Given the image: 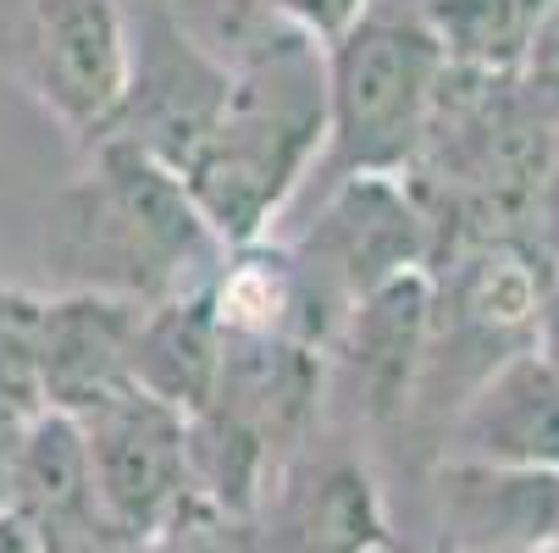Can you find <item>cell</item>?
<instances>
[{"label": "cell", "mask_w": 559, "mask_h": 553, "mask_svg": "<svg viewBox=\"0 0 559 553\" xmlns=\"http://www.w3.org/2000/svg\"><path fill=\"white\" fill-rule=\"evenodd\" d=\"M23 77L39 106L95 149L128 100L133 28L117 0H34L23 23Z\"/></svg>", "instance_id": "52a82bcc"}, {"label": "cell", "mask_w": 559, "mask_h": 553, "mask_svg": "<svg viewBox=\"0 0 559 553\" xmlns=\"http://www.w3.org/2000/svg\"><path fill=\"white\" fill-rule=\"evenodd\" d=\"M532 244L543 250V261L559 272V128L548 144V167H543V189H537V216H532Z\"/></svg>", "instance_id": "44dd1931"}, {"label": "cell", "mask_w": 559, "mask_h": 553, "mask_svg": "<svg viewBox=\"0 0 559 553\" xmlns=\"http://www.w3.org/2000/svg\"><path fill=\"white\" fill-rule=\"evenodd\" d=\"M266 553H393L382 488L349 448L316 437L255 515Z\"/></svg>", "instance_id": "ba28073f"}, {"label": "cell", "mask_w": 559, "mask_h": 553, "mask_svg": "<svg viewBox=\"0 0 559 553\" xmlns=\"http://www.w3.org/2000/svg\"><path fill=\"white\" fill-rule=\"evenodd\" d=\"M515 84L526 89V100H532L537 111H548V117L559 122V0H548V12L537 17Z\"/></svg>", "instance_id": "d6986e66"}, {"label": "cell", "mask_w": 559, "mask_h": 553, "mask_svg": "<svg viewBox=\"0 0 559 553\" xmlns=\"http://www.w3.org/2000/svg\"><path fill=\"white\" fill-rule=\"evenodd\" d=\"M0 553H39L34 548V537L17 526V515H7V509H0Z\"/></svg>", "instance_id": "cb8c5ba5"}, {"label": "cell", "mask_w": 559, "mask_h": 553, "mask_svg": "<svg viewBox=\"0 0 559 553\" xmlns=\"http://www.w3.org/2000/svg\"><path fill=\"white\" fill-rule=\"evenodd\" d=\"M95 488L106 498V515L128 553H139L150 537H162L200 493L189 465V416L128 387L84 421Z\"/></svg>", "instance_id": "8992f818"}, {"label": "cell", "mask_w": 559, "mask_h": 553, "mask_svg": "<svg viewBox=\"0 0 559 553\" xmlns=\"http://www.w3.org/2000/svg\"><path fill=\"white\" fill-rule=\"evenodd\" d=\"M45 304L28 288L0 282V393L28 410H39V338H45Z\"/></svg>", "instance_id": "e0dca14e"}, {"label": "cell", "mask_w": 559, "mask_h": 553, "mask_svg": "<svg viewBox=\"0 0 559 553\" xmlns=\"http://www.w3.org/2000/svg\"><path fill=\"white\" fill-rule=\"evenodd\" d=\"M222 354H227V333L211 304V288L167 304H144L139 344H133V387L183 416H200L216 399Z\"/></svg>", "instance_id": "9a60e30c"}, {"label": "cell", "mask_w": 559, "mask_h": 553, "mask_svg": "<svg viewBox=\"0 0 559 553\" xmlns=\"http://www.w3.org/2000/svg\"><path fill=\"white\" fill-rule=\"evenodd\" d=\"M7 515H17L39 553H128L95 488L84 426L72 416L39 410L28 421V437L7 482Z\"/></svg>", "instance_id": "9c48e42d"}, {"label": "cell", "mask_w": 559, "mask_h": 553, "mask_svg": "<svg viewBox=\"0 0 559 553\" xmlns=\"http://www.w3.org/2000/svg\"><path fill=\"white\" fill-rule=\"evenodd\" d=\"M45 261L56 266L61 293L167 304L211 288L227 244L173 167L106 139L90 149V172L56 194Z\"/></svg>", "instance_id": "7a4b0ae2"}, {"label": "cell", "mask_w": 559, "mask_h": 553, "mask_svg": "<svg viewBox=\"0 0 559 553\" xmlns=\"http://www.w3.org/2000/svg\"><path fill=\"white\" fill-rule=\"evenodd\" d=\"M34 416L39 410H28V405H17V399L0 393V509H7V482H12V465H17V448H23Z\"/></svg>", "instance_id": "7402d4cb"}, {"label": "cell", "mask_w": 559, "mask_h": 553, "mask_svg": "<svg viewBox=\"0 0 559 553\" xmlns=\"http://www.w3.org/2000/svg\"><path fill=\"white\" fill-rule=\"evenodd\" d=\"M328 365L333 360L322 349L294 338H227L216 399L205 410L245 421L277 448V459H294L316 443V426H322Z\"/></svg>", "instance_id": "7c38bea8"}, {"label": "cell", "mask_w": 559, "mask_h": 553, "mask_svg": "<svg viewBox=\"0 0 559 553\" xmlns=\"http://www.w3.org/2000/svg\"><path fill=\"white\" fill-rule=\"evenodd\" d=\"M139 553H266V537L255 520L222 515L216 504L194 498L162 537H150Z\"/></svg>", "instance_id": "ac0fdd59"}, {"label": "cell", "mask_w": 559, "mask_h": 553, "mask_svg": "<svg viewBox=\"0 0 559 553\" xmlns=\"http://www.w3.org/2000/svg\"><path fill=\"white\" fill-rule=\"evenodd\" d=\"M443 61L483 77H515L548 0H416Z\"/></svg>", "instance_id": "2e32d148"}, {"label": "cell", "mask_w": 559, "mask_h": 553, "mask_svg": "<svg viewBox=\"0 0 559 553\" xmlns=\"http://www.w3.org/2000/svg\"><path fill=\"white\" fill-rule=\"evenodd\" d=\"M128 28H133V77L117 128L106 139L133 144L139 155L183 178V167L205 149V139L227 111L233 67L178 17L173 0H139V17H128Z\"/></svg>", "instance_id": "5b68a950"}, {"label": "cell", "mask_w": 559, "mask_h": 553, "mask_svg": "<svg viewBox=\"0 0 559 553\" xmlns=\"http://www.w3.org/2000/svg\"><path fill=\"white\" fill-rule=\"evenodd\" d=\"M554 553H559V548H554Z\"/></svg>", "instance_id": "d4e9b609"}, {"label": "cell", "mask_w": 559, "mask_h": 553, "mask_svg": "<svg viewBox=\"0 0 559 553\" xmlns=\"http://www.w3.org/2000/svg\"><path fill=\"white\" fill-rule=\"evenodd\" d=\"M144 304L106 293H56L39 338V410L84 421L133 387V344Z\"/></svg>", "instance_id": "8fae6325"}, {"label": "cell", "mask_w": 559, "mask_h": 553, "mask_svg": "<svg viewBox=\"0 0 559 553\" xmlns=\"http://www.w3.org/2000/svg\"><path fill=\"white\" fill-rule=\"evenodd\" d=\"M449 443L460 465L559 477V376L543 354L521 349L476 382L449 416Z\"/></svg>", "instance_id": "30bf717a"}, {"label": "cell", "mask_w": 559, "mask_h": 553, "mask_svg": "<svg viewBox=\"0 0 559 553\" xmlns=\"http://www.w3.org/2000/svg\"><path fill=\"white\" fill-rule=\"evenodd\" d=\"M233 95L205 139V149L183 167V189L227 250L261 244L305 178L322 172L328 155V50L294 34L288 23H266L250 45L227 56Z\"/></svg>", "instance_id": "6da1fadb"}, {"label": "cell", "mask_w": 559, "mask_h": 553, "mask_svg": "<svg viewBox=\"0 0 559 553\" xmlns=\"http://www.w3.org/2000/svg\"><path fill=\"white\" fill-rule=\"evenodd\" d=\"M211 304L227 338H294L333 360V333L310 299V282L288 244H245L227 250L222 272L211 277Z\"/></svg>", "instance_id": "5bb4252c"}, {"label": "cell", "mask_w": 559, "mask_h": 553, "mask_svg": "<svg viewBox=\"0 0 559 553\" xmlns=\"http://www.w3.org/2000/svg\"><path fill=\"white\" fill-rule=\"evenodd\" d=\"M443 72V45L421 12L371 0V12L328 45V155L316 178H405L421 155Z\"/></svg>", "instance_id": "3957f363"}, {"label": "cell", "mask_w": 559, "mask_h": 553, "mask_svg": "<svg viewBox=\"0 0 559 553\" xmlns=\"http://www.w3.org/2000/svg\"><path fill=\"white\" fill-rule=\"evenodd\" d=\"M261 7L277 23H288L294 34H305V39H316L328 50V45H338L371 12V0H261Z\"/></svg>", "instance_id": "ffe728a7"}, {"label": "cell", "mask_w": 559, "mask_h": 553, "mask_svg": "<svg viewBox=\"0 0 559 553\" xmlns=\"http://www.w3.org/2000/svg\"><path fill=\"white\" fill-rule=\"evenodd\" d=\"M288 250L338 349L344 322L360 299L411 272H432V221L411 178H344L328 183L322 211Z\"/></svg>", "instance_id": "277c9868"}, {"label": "cell", "mask_w": 559, "mask_h": 553, "mask_svg": "<svg viewBox=\"0 0 559 553\" xmlns=\"http://www.w3.org/2000/svg\"><path fill=\"white\" fill-rule=\"evenodd\" d=\"M537 354H543V365L559 376V293H554V304H548V315H543V327H537V344H532Z\"/></svg>", "instance_id": "603a6c76"}, {"label": "cell", "mask_w": 559, "mask_h": 553, "mask_svg": "<svg viewBox=\"0 0 559 553\" xmlns=\"http://www.w3.org/2000/svg\"><path fill=\"white\" fill-rule=\"evenodd\" d=\"M432 315H438L432 272L399 277L349 310L333 360L349 365L371 416H382V421L405 416L421 399L427 360H432Z\"/></svg>", "instance_id": "4fadbf2b"}]
</instances>
